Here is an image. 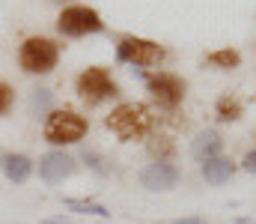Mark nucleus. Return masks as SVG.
<instances>
[{
	"mask_svg": "<svg viewBox=\"0 0 256 224\" xmlns=\"http://www.w3.org/2000/svg\"><path fill=\"white\" fill-rule=\"evenodd\" d=\"M12 105H15V90H12L6 81H0V117H3V114H9V111H12Z\"/></svg>",
	"mask_w": 256,
	"mask_h": 224,
	"instance_id": "nucleus-16",
	"label": "nucleus"
},
{
	"mask_svg": "<svg viewBox=\"0 0 256 224\" xmlns=\"http://www.w3.org/2000/svg\"><path fill=\"white\" fill-rule=\"evenodd\" d=\"M60 63V45L48 36H30L18 48V66L27 75H48Z\"/></svg>",
	"mask_w": 256,
	"mask_h": 224,
	"instance_id": "nucleus-3",
	"label": "nucleus"
},
{
	"mask_svg": "<svg viewBox=\"0 0 256 224\" xmlns=\"http://www.w3.org/2000/svg\"><path fill=\"white\" fill-rule=\"evenodd\" d=\"M173 224H206L202 218H179V221H173Z\"/></svg>",
	"mask_w": 256,
	"mask_h": 224,
	"instance_id": "nucleus-19",
	"label": "nucleus"
},
{
	"mask_svg": "<svg viewBox=\"0 0 256 224\" xmlns=\"http://www.w3.org/2000/svg\"><path fill=\"white\" fill-rule=\"evenodd\" d=\"M74 173V158L63 152V149H54V152H48V155H42V161H39V176L48 182V185H57V182H63Z\"/></svg>",
	"mask_w": 256,
	"mask_h": 224,
	"instance_id": "nucleus-8",
	"label": "nucleus"
},
{
	"mask_svg": "<svg viewBox=\"0 0 256 224\" xmlns=\"http://www.w3.org/2000/svg\"><path fill=\"white\" fill-rule=\"evenodd\" d=\"M57 30H60L63 36L78 39V36L102 33V30H104V21H102V15H98L92 6H80V3H74V6H66L63 12H60V18H57Z\"/></svg>",
	"mask_w": 256,
	"mask_h": 224,
	"instance_id": "nucleus-6",
	"label": "nucleus"
},
{
	"mask_svg": "<svg viewBox=\"0 0 256 224\" xmlns=\"http://www.w3.org/2000/svg\"><path fill=\"white\" fill-rule=\"evenodd\" d=\"M104 126L120 141H140L152 129V111L143 102H122L104 117Z\"/></svg>",
	"mask_w": 256,
	"mask_h": 224,
	"instance_id": "nucleus-1",
	"label": "nucleus"
},
{
	"mask_svg": "<svg viewBox=\"0 0 256 224\" xmlns=\"http://www.w3.org/2000/svg\"><path fill=\"white\" fill-rule=\"evenodd\" d=\"M220 149H224V138H220L214 129H206V132H200V135L194 138V144H191V152L200 158V161L218 158V155H220Z\"/></svg>",
	"mask_w": 256,
	"mask_h": 224,
	"instance_id": "nucleus-11",
	"label": "nucleus"
},
{
	"mask_svg": "<svg viewBox=\"0 0 256 224\" xmlns=\"http://www.w3.org/2000/svg\"><path fill=\"white\" fill-rule=\"evenodd\" d=\"M66 206L68 209H78V212H86V215H98V218H108L110 212L102 206V203H92V200H78V197H66Z\"/></svg>",
	"mask_w": 256,
	"mask_h": 224,
	"instance_id": "nucleus-15",
	"label": "nucleus"
},
{
	"mask_svg": "<svg viewBox=\"0 0 256 224\" xmlns=\"http://www.w3.org/2000/svg\"><path fill=\"white\" fill-rule=\"evenodd\" d=\"M74 90H78L80 102H86V105H102L104 99H114L120 93L116 90V81L110 78L108 69H102V66L84 69V72L78 75V81H74Z\"/></svg>",
	"mask_w": 256,
	"mask_h": 224,
	"instance_id": "nucleus-5",
	"label": "nucleus"
},
{
	"mask_svg": "<svg viewBox=\"0 0 256 224\" xmlns=\"http://www.w3.org/2000/svg\"><path fill=\"white\" fill-rule=\"evenodd\" d=\"M242 167H244L248 173H256V149H254V152H248V155H244V161H242Z\"/></svg>",
	"mask_w": 256,
	"mask_h": 224,
	"instance_id": "nucleus-18",
	"label": "nucleus"
},
{
	"mask_svg": "<svg viewBox=\"0 0 256 224\" xmlns=\"http://www.w3.org/2000/svg\"><path fill=\"white\" fill-rule=\"evenodd\" d=\"M146 87H149L152 99H155L161 108H176V105H182V99H185V81L173 72L149 75V78H146Z\"/></svg>",
	"mask_w": 256,
	"mask_h": 224,
	"instance_id": "nucleus-7",
	"label": "nucleus"
},
{
	"mask_svg": "<svg viewBox=\"0 0 256 224\" xmlns=\"http://www.w3.org/2000/svg\"><path fill=\"white\" fill-rule=\"evenodd\" d=\"M90 132V123L86 117H80L78 111L72 108H57L45 117L42 123V138L51 144V147H72V144H80Z\"/></svg>",
	"mask_w": 256,
	"mask_h": 224,
	"instance_id": "nucleus-2",
	"label": "nucleus"
},
{
	"mask_svg": "<svg viewBox=\"0 0 256 224\" xmlns=\"http://www.w3.org/2000/svg\"><path fill=\"white\" fill-rule=\"evenodd\" d=\"M0 170L6 173L9 182H27L30 173L36 170V164H33V158L24 155V152H6V155L0 158Z\"/></svg>",
	"mask_w": 256,
	"mask_h": 224,
	"instance_id": "nucleus-10",
	"label": "nucleus"
},
{
	"mask_svg": "<svg viewBox=\"0 0 256 224\" xmlns=\"http://www.w3.org/2000/svg\"><path fill=\"white\" fill-rule=\"evenodd\" d=\"M206 60H208V66H218V69H236L242 63V54L232 48H220V51H212Z\"/></svg>",
	"mask_w": 256,
	"mask_h": 224,
	"instance_id": "nucleus-13",
	"label": "nucleus"
},
{
	"mask_svg": "<svg viewBox=\"0 0 256 224\" xmlns=\"http://www.w3.org/2000/svg\"><path fill=\"white\" fill-rule=\"evenodd\" d=\"M179 182V167H173L170 161H155L140 173V185L149 191H170Z\"/></svg>",
	"mask_w": 256,
	"mask_h": 224,
	"instance_id": "nucleus-9",
	"label": "nucleus"
},
{
	"mask_svg": "<svg viewBox=\"0 0 256 224\" xmlns=\"http://www.w3.org/2000/svg\"><path fill=\"white\" fill-rule=\"evenodd\" d=\"M164 57H167L164 45H158L152 39L122 36L120 45H116V60L120 63H131V66H140V69H152V66L164 63Z\"/></svg>",
	"mask_w": 256,
	"mask_h": 224,
	"instance_id": "nucleus-4",
	"label": "nucleus"
},
{
	"mask_svg": "<svg viewBox=\"0 0 256 224\" xmlns=\"http://www.w3.org/2000/svg\"><path fill=\"white\" fill-rule=\"evenodd\" d=\"M158 144H152V152L158 155V161H161V155H170L173 152V144H167V138H155Z\"/></svg>",
	"mask_w": 256,
	"mask_h": 224,
	"instance_id": "nucleus-17",
	"label": "nucleus"
},
{
	"mask_svg": "<svg viewBox=\"0 0 256 224\" xmlns=\"http://www.w3.org/2000/svg\"><path fill=\"white\" fill-rule=\"evenodd\" d=\"M42 224H68V221H63V218H48V221H42Z\"/></svg>",
	"mask_w": 256,
	"mask_h": 224,
	"instance_id": "nucleus-20",
	"label": "nucleus"
},
{
	"mask_svg": "<svg viewBox=\"0 0 256 224\" xmlns=\"http://www.w3.org/2000/svg\"><path fill=\"white\" fill-rule=\"evenodd\" d=\"M232 173H236V164H232L230 158H224V155L202 161V179H206L208 185H224V182L232 179Z\"/></svg>",
	"mask_w": 256,
	"mask_h": 224,
	"instance_id": "nucleus-12",
	"label": "nucleus"
},
{
	"mask_svg": "<svg viewBox=\"0 0 256 224\" xmlns=\"http://www.w3.org/2000/svg\"><path fill=\"white\" fill-rule=\"evenodd\" d=\"M214 111H218V120L232 123V120H238V117H242V102H238L236 96H220Z\"/></svg>",
	"mask_w": 256,
	"mask_h": 224,
	"instance_id": "nucleus-14",
	"label": "nucleus"
}]
</instances>
